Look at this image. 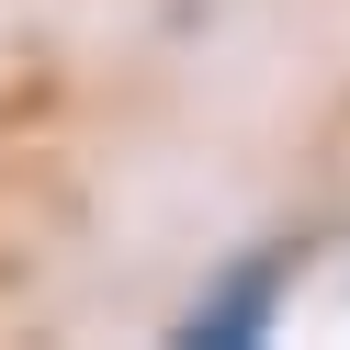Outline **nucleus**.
Wrapping results in <instances>:
<instances>
[{"instance_id":"nucleus-1","label":"nucleus","mask_w":350,"mask_h":350,"mask_svg":"<svg viewBox=\"0 0 350 350\" xmlns=\"http://www.w3.org/2000/svg\"><path fill=\"white\" fill-rule=\"evenodd\" d=\"M271 282H282V260H260V271H237L226 294H215L204 317H192V339H249V327H260V305H271Z\"/></svg>"}]
</instances>
